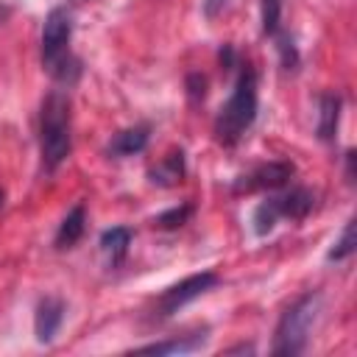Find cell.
<instances>
[{
  "mask_svg": "<svg viewBox=\"0 0 357 357\" xmlns=\"http://www.w3.org/2000/svg\"><path fill=\"white\" fill-rule=\"evenodd\" d=\"M190 215H192V206H190V204H181V206H173V209L156 215L153 223H156L159 229H176V226H181V223H187Z\"/></svg>",
  "mask_w": 357,
  "mask_h": 357,
  "instance_id": "17",
  "label": "cell"
},
{
  "mask_svg": "<svg viewBox=\"0 0 357 357\" xmlns=\"http://www.w3.org/2000/svg\"><path fill=\"white\" fill-rule=\"evenodd\" d=\"M73 148V114H70V98L59 89L47 92L39 112V153L42 167L53 173Z\"/></svg>",
  "mask_w": 357,
  "mask_h": 357,
  "instance_id": "1",
  "label": "cell"
},
{
  "mask_svg": "<svg viewBox=\"0 0 357 357\" xmlns=\"http://www.w3.org/2000/svg\"><path fill=\"white\" fill-rule=\"evenodd\" d=\"M257 117V73L251 64H243L234 81V89L229 100L220 106L218 120H215V137L220 145L231 148L243 139V134L251 128Z\"/></svg>",
  "mask_w": 357,
  "mask_h": 357,
  "instance_id": "2",
  "label": "cell"
},
{
  "mask_svg": "<svg viewBox=\"0 0 357 357\" xmlns=\"http://www.w3.org/2000/svg\"><path fill=\"white\" fill-rule=\"evenodd\" d=\"M312 204H315V195L307 190V187H293V190H284V192H279V195H271V198H265L257 209H254V231L259 234V237H265L268 231H273V226L282 220V218H287V220H301V218H307L310 215V209H312Z\"/></svg>",
  "mask_w": 357,
  "mask_h": 357,
  "instance_id": "5",
  "label": "cell"
},
{
  "mask_svg": "<svg viewBox=\"0 0 357 357\" xmlns=\"http://www.w3.org/2000/svg\"><path fill=\"white\" fill-rule=\"evenodd\" d=\"M128 245H131V229H126V226H112L100 234V251H103V257L109 259L112 268L126 259Z\"/></svg>",
  "mask_w": 357,
  "mask_h": 357,
  "instance_id": "12",
  "label": "cell"
},
{
  "mask_svg": "<svg viewBox=\"0 0 357 357\" xmlns=\"http://www.w3.org/2000/svg\"><path fill=\"white\" fill-rule=\"evenodd\" d=\"M354 245H357V237H354V220H349V223L343 226L340 237L335 240V245L329 248L326 259H332V262H340V259H346V257H351V254H354Z\"/></svg>",
  "mask_w": 357,
  "mask_h": 357,
  "instance_id": "15",
  "label": "cell"
},
{
  "mask_svg": "<svg viewBox=\"0 0 357 357\" xmlns=\"http://www.w3.org/2000/svg\"><path fill=\"white\" fill-rule=\"evenodd\" d=\"M296 173V167L290 162H268V165H259L254 167L248 176H243L237 181V190H245V192H254V190H279L290 181V176Z\"/></svg>",
  "mask_w": 357,
  "mask_h": 357,
  "instance_id": "7",
  "label": "cell"
},
{
  "mask_svg": "<svg viewBox=\"0 0 357 357\" xmlns=\"http://www.w3.org/2000/svg\"><path fill=\"white\" fill-rule=\"evenodd\" d=\"M70 36H73V14L64 6L50 8L42 25V64L53 78L67 84H73L81 73L78 59L70 53Z\"/></svg>",
  "mask_w": 357,
  "mask_h": 357,
  "instance_id": "3",
  "label": "cell"
},
{
  "mask_svg": "<svg viewBox=\"0 0 357 357\" xmlns=\"http://www.w3.org/2000/svg\"><path fill=\"white\" fill-rule=\"evenodd\" d=\"M340 106H343V100L335 92H324L318 98V126H315V131H318V137L324 142H332L335 139L337 120H340Z\"/></svg>",
  "mask_w": 357,
  "mask_h": 357,
  "instance_id": "9",
  "label": "cell"
},
{
  "mask_svg": "<svg viewBox=\"0 0 357 357\" xmlns=\"http://www.w3.org/2000/svg\"><path fill=\"white\" fill-rule=\"evenodd\" d=\"M218 284V273L215 271H201V273H192V276H187V279H181L178 284H173V287H167L162 296H159V318H167V315H173V312H178L184 304H190V301H195L198 296H204L206 290H212Z\"/></svg>",
  "mask_w": 357,
  "mask_h": 357,
  "instance_id": "6",
  "label": "cell"
},
{
  "mask_svg": "<svg viewBox=\"0 0 357 357\" xmlns=\"http://www.w3.org/2000/svg\"><path fill=\"white\" fill-rule=\"evenodd\" d=\"M206 340V335H190V337H178V340H165V343H151V346H139L137 354H187L201 349Z\"/></svg>",
  "mask_w": 357,
  "mask_h": 357,
  "instance_id": "14",
  "label": "cell"
},
{
  "mask_svg": "<svg viewBox=\"0 0 357 357\" xmlns=\"http://www.w3.org/2000/svg\"><path fill=\"white\" fill-rule=\"evenodd\" d=\"M84 229H86V209H84V204H75L64 215V220L59 223V231H56V240H53L56 248H73L81 240Z\"/></svg>",
  "mask_w": 357,
  "mask_h": 357,
  "instance_id": "11",
  "label": "cell"
},
{
  "mask_svg": "<svg viewBox=\"0 0 357 357\" xmlns=\"http://www.w3.org/2000/svg\"><path fill=\"white\" fill-rule=\"evenodd\" d=\"M346 178L354 181V153H351V151L346 153Z\"/></svg>",
  "mask_w": 357,
  "mask_h": 357,
  "instance_id": "18",
  "label": "cell"
},
{
  "mask_svg": "<svg viewBox=\"0 0 357 357\" xmlns=\"http://www.w3.org/2000/svg\"><path fill=\"white\" fill-rule=\"evenodd\" d=\"M262 6V31L268 36H273L279 28V20H282V0H259Z\"/></svg>",
  "mask_w": 357,
  "mask_h": 357,
  "instance_id": "16",
  "label": "cell"
},
{
  "mask_svg": "<svg viewBox=\"0 0 357 357\" xmlns=\"http://www.w3.org/2000/svg\"><path fill=\"white\" fill-rule=\"evenodd\" d=\"M64 321V301L56 298V296H45L36 307V315H33V332H36V340L39 343H50L59 332Z\"/></svg>",
  "mask_w": 357,
  "mask_h": 357,
  "instance_id": "8",
  "label": "cell"
},
{
  "mask_svg": "<svg viewBox=\"0 0 357 357\" xmlns=\"http://www.w3.org/2000/svg\"><path fill=\"white\" fill-rule=\"evenodd\" d=\"M321 310V296L318 293H307L301 298H296L279 318L276 324V335H273V346L271 351L276 357H296L307 349L310 340V329L318 318Z\"/></svg>",
  "mask_w": 357,
  "mask_h": 357,
  "instance_id": "4",
  "label": "cell"
},
{
  "mask_svg": "<svg viewBox=\"0 0 357 357\" xmlns=\"http://www.w3.org/2000/svg\"><path fill=\"white\" fill-rule=\"evenodd\" d=\"M148 176H151V181L159 184V187H173V184H178L181 176H184V151H170Z\"/></svg>",
  "mask_w": 357,
  "mask_h": 357,
  "instance_id": "13",
  "label": "cell"
},
{
  "mask_svg": "<svg viewBox=\"0 0 357 357\" xmlns=\"http://www.w3.org/2000/svg\"><path fill=\"white\" fill-rule=\"evenodd\" d=\"M148 145V126H134V128H126V131H117L109 142V156H134L139 151H145Z\"/></svg>",
  "mask_w": 357,
  "mask_h": 357,
  "instance_id": "10",
  "label": "cell"
},
{
  "mask_svg": "<svg viewBox=\"0 0 357 357\" xmlns=\"http://www.w3.org/2000/svg\"><path fill=\"white\" fill-rule=\"evenodd\" d=\"M223 3H226V0H206V11H209V14H215V11H218Z\"/></svg>",
  "mask_w": 357,
  "mask_h": 357,
  "instance_id": "19",
  "label": "cell"
},
{
  "mask_svg": "<svg viewBox=\"0 0 357 357\" xmlns=\"http://www.w3.org/2000/svg\"><path fill=\"white\" fill-rule=\"evenodd\" d=\"M3 198H6V195H3V190H0V206H3Z\"/></svg>",
  "mask_w": 357,
  "mask_h": 357,
  "instance_id": "20",
  "label": "cell"
}]
</instances>
